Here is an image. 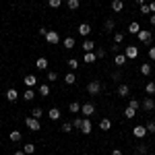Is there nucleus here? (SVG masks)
Returning <instances> with one entry per match:
<instances>
[{
  "label": "nucleus",
  "instance_id": "nucleus-1",
  "mask_svg": "<svg viewBox=\"0 0 155 155\" xmlns=\"http://www.w3.org/2000/svg\"><path fill=\"white\" fill-rule=\"evenodd\" d=\"M87 91H89V95H97L101 91V83L99 81H89L87 83Z\"/></svg>",
  "mask_w": 155,
  "mask_h": 155
},
{
  "label": "nucleus",
  "instance_id": "nucleus-2",
  "mask_svg": "<svg viewBox=\"0 0 155 155\" xmlns=\"http://www.w3.org/2000/svg\"><path fill=\"white\" fill-rule=\"evenodd\" d=\"M151 39H153L151 31H147V29H141V31H139V41H141V44H151Z\"/></svg>",
  "mask_w": 155,
  "mask_h": 155
},
{
  "label": "nucleus",
  "instance_id": "nucleus-3",
  "mask_svg": "<svg viewBox=\"0 0 155 155\" xmlns=\"http://www.w3.org/2000/svg\"><path fill=\"white\" fill-rule=\"evenodd\" d=\"M46 41H48V44H58V41H60L58 31H54V29H48V33H46Z\"/></svg>",
  "mask_w": 155,
  "mask_h": 155
},
{
  "label": "nucleus",
  "instance_id": "nucleus-4",
  "mask_svg": "<svg viewBox=\"0 0 155 155\" xmlns=\"http://www.w3.org/2000/svg\"><path fill=\"white\" fill-rule=\"evenodd\" d=\"M25 124H27V128H29V130H39V128H41V124H39V120L31 118V116H29V118L25 120Z\"/></svg>",
  "mask_w": 155,
  "mask_h": 155
},
{
  "label": "nucleus",
  "instance_id": "nucleus-5",
  "mask_svg": "<svg viewBox=\"0 0 155 155\" xmlns=\"http://www.w3.org/2000/svg\"><path fill=\"white\" fill-rule=\"evenodd\" d=\"M81 114H83V116H93V114H95V106H93V104H83V106H81Z\"/></svg>",
  "mask_w": 155,
  "mask_h": 155
},
{
  "label": "nucleus",
  "instance_id": "nucleus-6",
  "mask_svg": "<svg viewBox=\"0 0 155 155\" xmlns=\"http://www.w3.org/2000/svg\"><path fill=\"white\" fill-rule=\"evenodd\" d=\"M124 54H126L128 60H134L139 56V48H137V46H126V52H124Z\"/></svg>",
  "mask_w": 155,
  "mask_h": 155
},
{
  "label": "nucleus",
  "instance_id": "nucleus-7",
  "mask_svg": "<svg viewBox=\"0 0 155 155\" xmlns=\"http://www.w3.org/2000/svg\"><path fill=\"white\" fill-rule=\"evenodd\" d=\"M132 134H134L137 139H145L149 132H147V128H145V126H134V128H132Z\"/></svg>",
  "mask_w": 155,
  "mask_h": 155
},
{
  "label": "nucleus",
  "instance_id": "nucleus-8",
  "mask_svg": "<svg viewBox=\"0 0 155 155\" xmlns=\"http://www.w3.org/2000/svg\"><path fill=\"white\" fill-rule=\"evenodd\" d=\"M141 106H143V110H145V112H153V110H155V101L151 99V97H147V99H145V101L141 104Z\"/></svg>",
  "mask_w": 155,
  "mask_h": 155
},
{
  "label": "nucleus",
  "instance_id": "nucleus-9",
  "mask_svg": "<svg viewBox=\"0 0 155 155\" xmlns=\"http://www.w3.org/2000/svg\"><path fill=\"white\" fill-rule=\"evenodd\" d=\"M23 81H25V85L31 89V87H35V85H37V77H35V74H27Z\"/></svg>",
  "mask_w": 155,
  "mask_h": 155
},
{
  "label": "nucleus",
  "instance_id": "nucleus-10",
  "mask_svg": "<svg viewBox=\"0 0 155 155\" xmlns=\"http://www.w3.org/2000/svg\"><path fill=\"white\" fill-rule=\"evenodd\" d=\"M60 114H62V112H60L56 106L48 110V118H50V120H58V118H60Z\"/></svg>",
  "mask_w": 155,
  "mask_h": 155
},
{
  "label": "nucleus",
  "instance_id": "nucleus-11",
  "mask_svg": "<svg viewBox=\"0 0 155 155\" xmlns=\"http://www.w3.org/2000/svg\"><path fill=\"white\" fill-rule=\"evenodd\" d=\"M35 66L39 68V71H48V58H44V56H41V58H37L35 60Z\"/></svg>",
  "mask_w": 155,
  "mask_h": 155
},
{
  "label": "nucleus",
  "instance_id": "nucleus-12",
  "mask_svg": "<svg viewBox=\"0 0 155 155\" xmlns=\"http://www.w3.org/2000/svg\"><path fill=\"white\" fill-rule=\"evenodd\" d=\"M124 8V0H112V11L114 12H122Z\"/></svg>",
  "mask_w": 155,
  "mask_h": 155
},
{
  "label": "nucleus",
  "instance_id": "nucleus-13",
  "mask_svg": "<svg viewBox=\"0 0 155 155\" xmlns=\"http://www.w3.org/2000/svg\"><path fill=\"white\" fill-rule=\"evenodd\" d=\"M128 93H130V87H128L126 83H122V85L118 87V95H120V97H128Z\"/></svg>",
  "mask_w": 155,
  "mask_h": 155
},
{
  "label": "nucleus",
  "instance_id": "nucleus-14",
  "mask_svg": "<svg viewBox=\"0 0 155 155\" xmlns=\"http://www.w3.org/2000/svg\"><path fill=\"white\" fill-rule=\"evenodd\" d=\"M99 128H101L104 132H107L110 128H112V120H110V118H101V122H99Z\"/></svg>",
  "mask_w": 155,
  "mask_h": 155
},
{
  "label": "nucleus",
  "instance_id": "nucleus-15",
  "mask_svg": "<svg viewBox=\"0 0 155 155\" xmlns=\"http://www.w3.org/2000/svg\"><path fill=\"white\" fill-rule=\"evenodd\" d=\"M114 62H116V66H124V64L128 62V58H126V54H116Z\"/></svg>",
  "mask_w": 155,
  "mask_h": 155
},
{
  "label": "nucleus",
  "instance_id": "nucleus-16",
  "mask_svg": "<svg viewBox=\"0 0 155 155\" xmlns=\"http://www.w3.org/2000/svg\"><path fill=\"white\" fill-rule=\"evenodd\" d=\"M79 33H81L83 37H87L89 33H91V27H89L87 23H81V25H79Z\"/></svg>",
  "mask_w": 155,
  "mask_h": 155
},
{
  "label": "nucleus",
  "instance_id": "nucleus-17",
  "mask_svg": "<svg viewBox=\"0 0 155 155\" xmlns=\"http://www.w3.org/2000/svg\"><path fill=\"white\" fill-rule=\"evenodd\" d=\"M97 56H95V52H85V56H83V62H87V64H91V62H95Z\"/></svg>",
  "mask_w": 155,
  "mask_h": 155
},
{
  "label": "nucleus",
  "instance_id": "nucleus-18",
  "mask_svg": "<svg viewBox=\"0 0 155 155\" xmlns=\"http://www.w3.org/2000/svg\"><path fill=\"white\" fill-rule=\"evenodd\" d=\"M83 50H85V52H93V50H95V44H93V41L87 37V39L83 41Z\"/></svg>",
  "mask_w": 155,
  "mask_h": 155
},
{
  "label": "nucleus",
  "instance_id": "nucleus-19",
  "mask_svg": "<svg viewBox=\"0 0 155 155\" xmlns=\"http://www.w3.org/2000/svg\"><path fill=\"white\" fill-rule=\"evenodd\" d=\"M64 83H66V85H74V83H77L74 72H66V74H64Z\"/></svg>",
  "mask_w": 155,
  "mask_h": 155
},
{
  "label": "nucleus",
  "instance_id": "nucleus-20",
  "mask_svg": "<svg viewBox=\"0 0 155 155\" xmlns=\"http://www.w3.org/2000/svg\"><path fill=\"white\" fill-rule=\"evenodd\" d=\"M6 99H8V101H17V99H19L17 89H8V91H6Z\"/></svg>",
  "mask_w": 155,
  "mask_h": 155
},
{
  "label": "nucleus",
  "instance_id": "nucleus-21",
  "mask_svg": "<svg viewBox=\"0 0 155 155\" xmlns=\"http://www.w3.org/2000/svg\"><path fill=\"white\" fill-rule=\"evenodd\" d=\"M91 128H93V126H91V120H83L81 132H83V134H89V132H91Z\"/></svg>",
  "mask_w": 155,
  "mask_h": 155
},
{
  "label": "nucleus",
  "instance_id": "nucleus-22",
  "mask_svg": "<svg viewBox=\"0 0 155 155\" xmlns=\"http://www.w3.org/2000/svg\"><path fill=\"white\" fill-rule=\"evenodd\" d=\"M139 31H141V25H139V23H130V25H128V33L139 35Z\"/></svg>",
  "mask_w": 155,
  "mask_h": 155
},
{
  "label": "nucleus",
  "instance_id": "nucleus-23",
  "mask_svg": "<svg viewBox=\"0 0 155 155\" xmlns=\"http://www.w3.org/2000/svg\"><path fill=\"white\" fill-rule=\"evenodd\" d=\"M41 116H44V110H41V107H33V110H31V118L41 120Z\"/></svg>",
  "mask_w": 155,
  "mask_h": 155
},
{
  "label": "nucleus",
  "instance_id": "nucleus-24",
  "mask_svg": "<svg viewBox=\"0 0 155 155\" xmlns=\"http://www.w3.org/2000/svg\"><path fill=\"white\" fill-rule=\"evenodd\" d=\"M141 74H143V77H149V74H151V64H149V62L141 64Z\"/></svg>",
  "mask_w": 155,
  "mask_h": 155
},
{
  "label": "nucleus",
  "instance_id": "nucleus-25",
  "mask_svg": "<svg viewBox=\"0 0 155 155\" xmlns=\"http://www.w3.org/2000/svg\"><path fill=\"white\" fill-rule=\"evenodd\" d=\"M62 44H64V48H66V50H72V48H74V37H64Z\"/></svg>",
  "mask_w": 155,
  "mask_h": 155
},
{
  "label": "nucleus",
  "instance_id": "nucleus-26",
  "mask_svg": "<svg viewBox=\"0 0 155 155\" xmlns=\"http://www.w3.org/2000/svg\"><path fill=\"white\" fill-rule=\"evenodd\" d=\"M145 91H147V95H153L155 93V81H149V83L145 85Z\"/></svg>",
  "mask_w": 155,
  "mask_h": 155
},
{
  "label": "nucleus",
  "instance_id": "nucleus-27",
  "mask_svg": "<svg viewBox=\"0 0 155 155\" xmlns=\"http://www.w3.org/2000/svg\"><path fill=\"white\" fill-rule=\"evenodd\" d=\"M66 6H68L71 11H77V8L81 6V2H79V0H66Z\"/></svg>",
  "mask_w": 155,
  "mask_h": 155
},
{
  "label": "nucleus",
  "instance_id": "nucleus-28",
  "mask_svg": "<svg viewBox=\"0 0 155 155\" xmlns=\"http://www.w3.org/2000/svg\"><path fill=\"white\" fill-rule=\"evenodd\" d=\"M39 95H41V97H48V95H50V87H48L46 83L39 85Z\"/></svg>",
  "mask_w": 155,
  "mask_h": 155
},
{
  "label": "nucleus",
  "instance_id": "nucleus-29",
  "mask_svg": "<svg viewBox=\"0 0 155 155\" xmlns=\"http://www.w3.org/2000/svg\"><path fill=\"white\" fill-rule=\"evenodd\" d=\"M68 110H71L72 114H77V112H81V104H79V101H71V106H68Z\"/></svg>",
  "mask_w": 155,
  "mask_h": 155
},
{
  "label": "nucleus",
  "instance_id": "nucleus-30",
  "mask_svg": "<svg viewBox=\"0 0 155 155\" xmlns=\"http://www.w3.org/2000/svg\"><path fill=\"white\" fill-rule=\"evenodd\" d=\"M21 139H23V137H21V132H19V130H12L11 132V141H12V143H19Z\"/></svg>",
  "mask_w": 155,
  "mask_h": 155
},
{
  "label": "nucleus",
  "instance_id": "nucleus-31",
  "mask_svg": "<svg viewBox=\"0 0 155 155\" xmlns=\"http://www.w3.org/2000/svg\"><path fill=\"white\" fill-rule=\"evenodd\" d=\"M134 114H137V110H132L130 106H128L126 110H124V116H126L128 120H132V118H134Z\"/></svg>",
  "mask_w": 155,
  "mask_h": 155
},
{
  "label": "nucleus",
  "instance_id": "nucleus-32",
  "mask_svg": "<svg viewBox=\"0 0 155 155\" xmlns=\"http://www.w3.org/2000/svg\"><path fill=\"white\" fill-rule=\"evenodd\" d=\"M23 151H25V153H27V155H31V153H33V151H35V145H33V143H27V145H25V147H23Z\"/></svg>",
  "mask_w": 155,
  "mask_h": 155
},
{
  "label": "nucleus",
  "instance_id": "nucleus-33",
  "mask_svg": "<svg viewBox=\"0 0 155 155\" xmlns=\"http://www.w3.org/2000/svg\"><path fill=\"white\" fill-rule=\"evenodd\" d=\"M23 97H25V99H27V101H31V99L35 97V91H33V89H27V91H25V93H23Z\"/></svg>",
  "mask_w": 155,
  "mask_h": 155
},
{
  "label": "nucleus",
  "instance_id": "nucleus-34",
  "mask_svg": "<svg viewBox=\"0 0 155 155\" xmlns=\"http://www.w3.org/2000/svg\"><path fill=\"white\" fill-rule=\"evenodd\" d=\"M66 64L71 66V71H74V68H79V60H74V58H68V60H66Z\"/></svg>",
  "mask_w": 155,
  "mask_h": 155
},
{
  "label": "nucleus",
  "instance_id": "nucleus-35",
  "mask_svg": "<svg viewBox=\"0 0 155 155\" xmlns=\"http://www.w3.org/2000/svg\"><path fill=\"white\" fill-rule=\"evenodd\" d=\"M114 19H106V23H104V27H106V31H112V29H114Z\"/></svg>",
  "mask_w": 155,
  "mask_h": 155
},
{
  "label": "nucleus",
  "instance_id": "nucleus-36",
  "mask_svg": "<svg viewBox=\"0 0 155 155\" xmlns=\"http://www.w3.org/2000/svg\"><path fill=\"white\" fill-rule=\"evenodd\" d=\"M145 128H147V132L155 134V122H153V120H151V122H147V124H145Z\"/></svg>",
  "mask_w": 155,
  "mask_h": 155
},
{
  "label": "nucleus",
  "instance_id": "nucleus-37",
  "mask_svg": "<svg viewBox=\"0 0 155 155\" xmlns=\"http://www.w3.org/2000/svg\"><path fill=\"white\" fill-rule=\"evenodd\" d=\"M48 4L52 8H60V6H62V0H48Z\"/></svg>",
  "mask_w": 155,
  "mask_h": 155
},
{
  "label": "nucleus",
  "instance_id": "nucleus-38",
  "mask_svg": "<svg viewBox=\"0 0 155 155\" xmlns=\"http://www.w3.org/2000/svg\"><path fill=\"white\" fill-rule=\"evenodd\" d=\"M124 41V33H114V44H122Z\"/></svg>",
  "mask_w": 155,
  "mask_h": 155
},
{
  "label": "nucleus",
  "instance_id": "nucleus-39",
  "mask_svg": "<svg viewBox=\"0 0 155 155\" xmlns=\"http://www.w3.org/2000/svg\"><path fill=\"white\" fill-rule=\"evenodd\" d=\"M83 126V118H74L72 120V128H81Z\"/></svg>",
  "mask_w": 155,
  "mask_h": 155
},
{
  "label": "nucleus",
  "instance_id": "nucleus-40",
  "mask_svg": "<svg viewBox=\"0 0 155 155\" xmlns=\"http://www.w3.org/2000/svg\"><path fill=\"white\" fill-rule=\"evenodd\" d=\"M46 79H48L50 83H52V81H56V79H58V74H56L54 71H48V77H46Z\"/></svg>",
  "mask_w": 155,
  "mask_h": 155
},
{
  "label": "nucleus",
  "instance_id": "nucleus-41",
  "mask_svg": "<svg viewBox=\"0 0 155 155\" xmlns=\"http://www.w3.org/2000/svg\"><path fill=\"white\" fill-rule=\"evenodd\" d=\"M72 130V124L71 122H64V124H62V132H71Z\"/></svg>",
  "mask_w": 155,
  "mask_h": 155
},
{
  "label": "nucleus",
  "instance_id": "nucleus-42",
  "mask_svg": "<svg viewBox=\"0 0 155 155\" xmlns=\"http://www.w3.org/2000/svg\"><path fill=\"white\" fill-rule=\"evenodd\" d=\"M147 12H151V8H149V4L145 2V4H141V15H147Z\"/></svg>",
  "mask_w": 155,
  "mask_h": 155
},
{
  "label": "nucleus",
  "instance_id": "nucleus-43",
  "mask_svg": "<svg viewBox=\"0 0 155 155\" xmlns=\"http://www.w3.org/2000/svg\"><path fill=\"white\" fill-rule=\"evenodd\" d=\"M95 56H97V58H104V56H106V50H104V48H97L95 50Z\"/></svg>",
  "mask_w": 155,
  "mask_h": 155
},
{
  "label": "nucleus",
  "instance_id": "nucleus-44",
  "mask_svg": "<svg viewBox=\"0 0 155 155\" xmlns=\"http://www.w3.org/2000/svg\"><path fill=\"white\" fill-rule=\"evenodd\" d=\"M128 106H130L132 110H139V106H141V104H139V99H130V104H128Z\"/></svg>",
  "mask_w": 155,
  "mask_h": 155
},
{
  "label": "nucleus",
  "instance_id": "nucleus-45",
  "mask_svg": "<svg viewBox=\"0 0 155 155\" xmlns=\"http://www.w3.org/2000/svg\"><path fill=\"white\" fill-rule=\"evenodd\" d=\"M149 58L155 60V46H153V48H149Z\"/></svg>",
  "mask_w": 155,
  "mask_h": 155
},
{
  "label": "nucleus",
  "instance_id": "nucleus-46",
  "mask_svg": "<svg viewBox=\"0 0 155 155\" xmlns=\"http://www.w3.org/2000/svg\"><path fill=\"white\" fill-rule=\"evenodd\" d=\"M139 153H141V155L147 153V145H139Z\"/></svg>",
  "mask_w": 155,
  "mask_h": 155
},
{
  "label": "nucleus",
  "instance_id": "nucleus-47",
  "mask_svg": "<svg viewBox=\"0 0 155 155\" xmlns=\"http://www.w3.org/2000/svg\"><path fill=\"white\" fill-rule=\"evenodd\" d=\"M149 8H151V12H155V0H153V2H149Z\"/></svg>",
  "mask_w": 155,
  "mask_h": 155
},
{
  "label": "nucleus",
  "instance_id": "nucleus-48",
  "mask_svg": "<svg viewBox=\"0 0 155 155\" xmlns=\"http://www.w3.org/2000/svg\"><path fill=\"white\" fill-rule=\"evenodd\" d=\"M149 23H151V25L155 27V15H151V19H149Z\"/></svg>",
  "mask_w": 155,
  "mask_h": 155
},
{
  "label": "nucleus",
  "instance_id": "nucleus-49",
  "mask_svg": "<svg viewBox=\"0 0 155 155\" xmlns=\"http://www.w3.org/2000/svg\"><path fill=\"white\" fill-rule=\"evenodd\" d=\"M112 155H122V151H120V149H116V151H112Z\"/></svg>",
  "mask_w": 155,
  "mask_h": 155
},
{
  "label": "nucleus",
  "instance_id": "nucleus-50",
  "mask_svg": "<svg viewBox=\"0 0 155 155\" xmlns=\"http://www.w3.org/2000/svg\"><path fill=\"white\" fill-rule=\"evenodd\" d=\"M15 155H27L25 151H15Z\"/></svg>",
  "mask_w": 155,
  "mask_h": 155
},
{
  "label": "nucleus",
  "instance_id": "nucleus-51",
  "mask_svg": "<svg viewBox=\"0 0 155 155\" xmlns=\"http://www.w3.org/2000/svg\"><path fill=\"white\" fill-rule=\"evenodd\" d=\"M134 2H137V4H145V0H134Z\"/></svg>",
  "mask_w": 155,
  "mask_h": 155
},
{
  "label": "nucleus",
  "instance_id": "nucleus-52",
  "mask_svg": "<svg viewBox=\"0 0 155 155\" xmlns=\"http://www.w3.org/2000/svg\"><path fill=\"white\" fill-rule=\"evenodd\" d=\"M134 155H141V153H134Z\"/></svg>",
  "mask_w": 155,
  "mask_h": 155
},
{
  "label": "nucleus",
  "instance_id": "nucleus-53",
  "mask_svg": "<svg viewBox=\"0 0 155 155\" xmlns=\"http://www.w3.org/2000/svg\"><path fill=\"white\" fill-rule=\"evenodd\" d=\"M151 155H155V153H151Z\"/></svg>",
  "mask_w": 155,
  "mask_h": 155
}]
</instances>
